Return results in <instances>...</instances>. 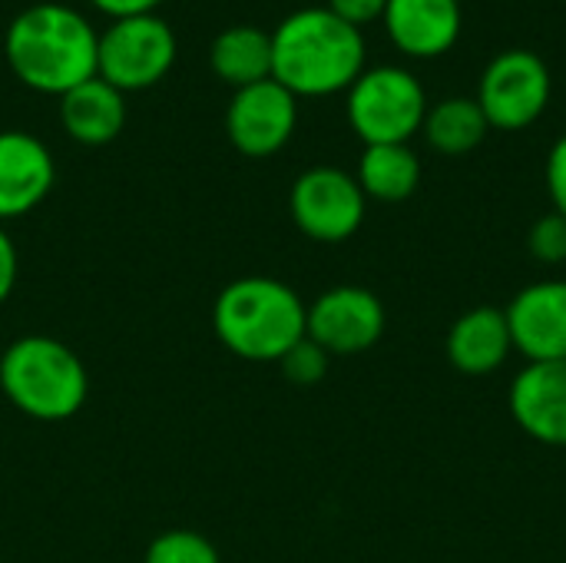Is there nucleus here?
Returning <instances> with one entry per match:
<instances>
[{
    "instance_id": "obj_17",
    "label": "nucleus",
    "mask_w": 566,
    "mask_h": 563,
    "mask_svg": "<svg viewBox=\"0 0 566 563\" xmlns=\"http://www.w3.org/2000/svg\"><path fill=\"white\" fill-rule=\"evenodd\" d=\"M365 199L378 202H405L415 196L421 183V159L408 143H381V146H365L355 173Z\"/></svg>"
},
{
    "instance_id": "obj_2",
    "label": "nucleus",
    "mask_w": 566,
    "mask_h": 563,
    "mask_svg": "<svg viewBox=\"0 0 566 563\" xmlns=\"http://www.w3.org/2000/svg\"><path fill=\"white\" fill-rule=\"evenodd\" d=\"M99 33L66 3L23 7L3 37L10 70L40 93L63 96L83 80L96 76Z\"/></svg>"
},
{
    "instance_id": "obj_8",
    "label": "nucleus",
    "mask_w": 566,
    "mask_h": 563,
    "mask_svg": "<svg viewBox=\"0 0 566 563\" xmlns=\"http://www.w3.org/2000/svg\"><path fill=\"white\" fill-rule=\"evenodd\" d=\"M365 192L358 179L338 166H312L305 169L292 192L289 209L295 226L315 242H345L365 222Z\"/></svg>"
},
{
    "instance_id": "obj_18",
    "label": "nucleus",
    "mask_w": 566,
    "mask_h": 563,
    "mask_svg": "<svg viewBox=\"0 0 566 563\" xmlns=\"http://www.w3.org/2000/svg\"><path fill=\"white\" fill-rule=\"evenodd\" d=\"M209 60H212V70L235 90L269 80L272 76V33L252 23L226 27L212 40Z\"/></svg>"
},
{
    "instance_id": "obj_10",
    "label": "nucleus",
    "mask_w": 566,
    "mask_h": 563,
    "mask_svg": "<svg viewBox=\"0 0 566 563\" xmlns=\"http://www.w3.org/2000/svg\"><path fill=\"white\" fill-rule=\"evenodd\" d=\"M298 123V96L289 93L279 80H259L239 86L226 110L229 143L245 156L279 153Z\"/></svg>"
},
{
    "instance_id": "obj_6",
    "label": "nucleus",
    "mask_w": 566,
    "mask_h": 563,
    "mask_svg": "<svg viewBox=\"0 0 566 563\" xmlns=\"http://www.w3.org/2000/svg\"><path fill=\"white\" fill-rule=\"evenodd\" d=\"M176 60V33L156 13L113 17L99 33L96 73L116 90H143L169 73Z\"/></svg>"
},
{
    "instance_id": "obj_25",
    "label": "nucleus",
    "mask_w": 566,
    "mask_h": 563,
    "mask_svg": "<svg viewBox=\"0 0 566 563\" xmlns=\"http://www.w3.org/2000/svg\"><path fill=\"white\" fill-rule=\"evenodd\" d=\"M13 285H17V249H13L7 229L0 226V305L10 299Z\"/></svg>"
},
{
    "instance_id": "obj_12",
    "label": "nucleus",
    "mask_w": 566,
    "mask_h": 563,
    "mask_svg": "<svg viewBox=\"0 0 566 563\" xmlns=\"http://www.w3.org/2000/svg\"><path fill=\"white\" fill-rule=\"evenodd\" d=\"M385 30L411 60H438L451 53L464 30L461 0H388Z\"/></svg>"
},
{
    "instance_id": "obj_9",
    "label": "nucleus",
    "mask_w": 566,
    "mask_h": 563,
    "mask_svg": "<svg viewBox=\"0 0 566 563\" xmlns=\"http://www.w3.org/2000/svg\"><path fill=\"white\" fill-rule=\"evenodd\" d=\"M305 335L328 355H361L385 335V305L361 285L328 289L308 305Z\"/></svg>"
},
{
    "instance_id": "obj_5",
    "label": "nucleus",
    "mask_w": 566,
    "mask_h": 563,
    "mask_svg": "<svg viewBox=\"0 0 566 563\" xmlns=\"http://www.w3.org/2000/svg\"><path fill=\"white\" fill-rule=\"evenodd\" d=\"M348 123L365 146L408 143L421 133L428 116V93L421 80L405 66H365L348 86Z\"/></svg>"
},
{
    "instance_id": "obj_21",
    "label": "nucleus",
    "mask_w": 566,
    "mask_h": 563,
    "mask_svg": "<svg viewBox=\"0 0 566 563\" xmlns=\"http://www.w3.org/2000/svg\"><path fill=\"white\" fill-rule=\"evenodd\" d=\"M328 362H332V355L325 348H318L308 335L279 358L282 375L292 385H318L325 378V372H328Z\"/></svg>"
},
{
    "instance_id": "obj_19",
    "label": "nucleus",
    "mask_w": 566,
    "mask_h": 563,
    "mask_svg": "<svg viewBox=\"0 0 566 563\" xmlns=\"http://www.w3.org/2000/svg\"><path fill=\"white\" fill-rule=\"evenodd\" d=\"M488 129L491 123L484 110L478 106V100H464V96H451V100H441L438 106H428V116L421 126L428 146L444 156L474 153L484 143Z\"/></svg>"
},
{
    "instance_id": "obj_24",
    "label": "nucleus",
    "mask_w": 566,
    "mask_h": 563,
    "mask_svg": "<svg viewBox=\"0 0 566 563\" xmlns=\"http://www.w3.org/2000/svg\"><path fill=\"white\" fill-rule=\"evenodd\" d=\"M385 7H388V0H328V10L335 17H342L345 23L358 27V30L375 23V20H381Z\"/></svg>"
},
{
    "instance_id": "obj_22",
    "label": "nucleus",
    "mask_w": 566,
    "mask_h": 563,
    "mask_svg": "<svg viewBox=\"0 0 566 563\" xmlns=\"http://www.w3.org/2000/svg\"><path fill=\"white\" fill-rule=\"evenodd\" d=\"M527 249L537 262H547V265H557L566 262V219L560 212H547L541 216L534 226H531V236H527Z\"/></svg>"
},
{
    "instance_id": "obj_20",
    "label": "nucleus",
    "mask_w": 566,
    "mask_h": 563,
    "mask_svg": "<svg viewBox=\"0 0 566 563\" xmlns=\"http://www.w3.org/2000/svg\"><path fill=\"white\" fill-rule=\"evenodd\" d=\"M143 563H222L209 538L196 531H166L149 548Z\"/></svg>"
},
{
    "instance_id": "obj_23",
    "label": "nucleus",
    "mask_w": 566,
    "mask_h": 563,
    "mask_svg": "<svg viewBox=\"0 0 566 563\" xmlns=\"http://www.w3.org/2000/svg\"><path fill=\"white\" fill-rule=\"evenodd\" d=\"M547 189H551L554 212H560L566 219V133L551 146V156H547Z\"/></svg>"
},
{
    "instance_id": "obj_1",
    "label": "nucleus",
    "mask_w": 566,
    "mask_h": 563,
    "mask_svg": "<svg viewBox=\"0 0 566 563\" xmlns=\"http://www.w3.org/2000/svg\"><path fill=\"white\" fill-rule=\"evenodd\" d=\"M365 33L328 7H302L272 30V80L295 96H332L365 70Z\"/></svg>"
},
{
    "instance_id": "obj_4",
    "label": "nucleus",
    "mask_w": 566,
    "mask_h": 563,
    "mask_svg": "<svg viewBox=\"0 0 566 563\" xmlns=\"http://www.w3.org/2000/svg\"><path fill=\"white\" fill-rule=\"evenodd\" d=\"M0 388L30 418L66 421L83 408L90 378L70 345L50 335H23L0 355Z\"/></svg>"
},
{
    "instance_id": "obj_11",
    "label": "nucleus",
    "mask_w": 566,
    "mask_h": 563,
    "mask_svg": "<svg viewBox=\"0 0 566 563\" xmlns=\"http://www.w3.org/2000/svg\"><path fill=\"white\" fill-rule=\"evenodd\" d=\"M514 348L527 362L566 358V279H547L521 289L504 309Z\"/></svg>"
},
{
    "instance_id": "obj_3",
    "label": "nucleus",
    "mask_w": 566,
    "mask_h": 563,
    "mask_svg": "<svg viewBox=\"0 0 566 563\" xmlns=\"http://www.w3.org/2000/svg\"><path fill=\"white\" fill-rule=\"evenodd\" d=\"M308 305L279 279L245 275L229 282L212 305L219 342L245 362H279L305 338Z\"/></svg>"
},
{
    "instance_id": "obj_7",
    "label": "nucleus",
    "mask_w": 566,
    "mask_h": 563,
    "mask_svg": "<svg viewBox=\"0 0 566 563\" xmlns=\"http://www.w3.org/2000/svg\"><path fill=\"white\" fill-rule=\"evenodd\" d=\"M551 93L554 80L544 56L534 50H504L484 66L474 100L484 110L491 129L517 133L547 113Z\"/></svg>"
},
{
    "instance_id": "obj_16",
    "label": "nucleus",
    "mask_w": 566,
    "mask_h": 563,
    "mask_svg": "<svg viewBox=\"0 0 566 563\" xmlns=\"http://www.w3.org/2000/svg\"><path fill=\"white\" fill-rule=\"evenodd\" d=\"M60 116L76 143L103 146L116 139L126 123V96L96 73L60 96Z\"/></svg>"
},
{
    "instance_id": "obj_15",
    "label": "nucleus",
    "mask_w": 566,
    "mask_h": 563,
    "mask_svg": "<svg viewBox=\"0 0 566 563\" xmlns=\"http://www.w3.org/2000/svg\"><path fill=\"white\" fill-rule=\"evenodd\" d=\"M511 352H514V338L504 309H491V305L471 309L448 332V362L471 378L497 372Z\"/></svg>"
},
{
    "instance_id": "obj_13",
    "label": "nucleus",
    "mask_w": 566,
    "mask_h": 563,
    "mask_svg": "<svg viewBox=\"0 0 566 563\" xmlns=\"http://www.w3.org/2000/svg\"><path fill=\"white\" fill-rule=\"evenodd\" d=\"M56 179L50 149L23 129L0 133V222L36 209Z\"/></svg>"
},
{
    "instance_id": "obj_14",
    "label": "nucleus",
    "mask_w": 566,
    "mask_h": 563,
    "mask_svg": "<svg viewBox=\"0 0 566 563\" xmlns=\"http://www.w3.org/2000/svg\"><path fill=\"white\" fill-rule=\"evenodd\" d=\"M511 415L541 445L566 448V358L531 362L511 385Z\"/></svg>"
},
{
    "instance_id": "obj_26",
    "label": "nucleus",
    "mask_w": 566,
    "mask_h": 563,
    "mask_svg": "<svg viewBox=\"0 0 566 563\" xmlns=\"http://www.w3.org/2000/svg\"><path fill=\"white\" fill-rule=\"evenodd\" d=\"M109 17H133V13H153L159 0H93Z\"/></svg>"
}]
</instances>
